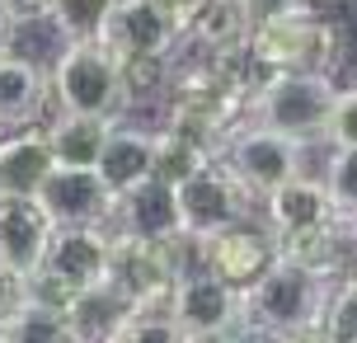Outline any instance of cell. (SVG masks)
I'll return each mask as SVG.
<instances>
[{
	"mask_svg": "<svg viewBox=\"0 0 357 343\" xmlns=\"http://www.w3.org/2000/svg\"><path fill=\"white\" fill-rule=\"evenodd\" d=\"M329 282H334V277L315 273L310 264L291 259V254H278L250 287L240 291L245 329H250L254 339H282V334L320 325Z\"/></svg>",
	"mask_w": 357,
	"mask_h": 343,
	"instance_id": "cell-1",
	"label": "cell"
},
{
	"mask_svg": "<svg viewBox=\"0 0 357 343\" xmlns=\"http://www.w3.org/2000/svg\"><path fill=\"white\" fill-rule=\"evenodd\" d=\"M47 80H52L56 113H85V118H104V123L132 118L127 71L99 38L94 43H66V52L52 61Z\"/></svg>",
	"mask_w": 357,
	"mask_h": 343,
	"instance_id": "cell-2",
	"label": "cell"
},
{
	"mask_svg": "<svg viewBox=\"0 0 357 343\" xmlns=\"http://www.w3.org/2000/svg\"><path fill=\"white\" fill-rule=\"evenodd\" d=\"M339 80L334 71H278L264 75V85L250 99V123H264L273 132H282L301 146L324 142V127L339 99Z\"/></svg>",
	"mask_w": 357,
	"mask_h": 343,
	"instance_id": "cell-3",
	"label": "cell"
},
{
	"mask_svg": "<svg viewBox=\"0 0 357 343\" xmlns=\"http://www.w3.org/2000/svg\"><path fill=\"white\" fill-rule=\"evenodd\" d=\"M334 52H339V29L315 5H301V10H287V15L268 19L259 29H250V43H245V56L264 75L334 71Z\"/></svg>",
	"mask_w": 357,
	"mask_h": 343,
	"instance_id": "cell-4",
	"label": "cell"
},
{
	"mask_svg": "<svg viewBox=\"0 0 357 343\" xmlns=\"http://www.w3.org/2000/svg\"><path fill=\"white\" fill-rule=\"evenodd\" d=\"M178 273H183V240H146V235H132V231H113L108 287L132 310L169 306Z\"/></svg>",
	"mask_w": 357,
	"mask_h": 343,
	"instance_id": "cell-5",
	"label": "cell"
},
{
	"mask_svg": "<svg viewBox=\"0 0 357 343\" xmlns=\"http://www.w3.org/2000/svg\"><path fill=\"white\" fill-rule=\"evenodd\" d=\"M108 245H113V226H56L29 291L52 306H66L71 296L108 282Z\"/></svg>",
	"mask_w": 357,
	"mask_h": 343,
	"instance_id": "cell-6",
	"label": "cell"
},
{
	"mask_svg": "<svg viewBox=\"0 0 357 343\" xmlns=\"http://www.w3.org/2000/svg\"><path fill=\"white\" fill-rule=\"evenodd\" d=\"M250 193L240 188V179H235L231 169L221 160L202 165V169H193L188 179L174 183V207H178V240L183 245H207V240H216L221 231H231V226H240V221H250Z\"/></svg>",
	"mask_w": 357,
	"mask_h": 343,
	"instance_id": "cell-7",
	"label": "cell"
},
{
	"mask_svg": "<svg viewBox=\"0 0 357 343\" xmlns=\"http://www.w3.org/2000/svg\"><path fill=\"white\" fill-rule=\"evenodd\" d=\"M305 151L310 146H301V142H291V137H282V132H273V127L245 118L240 127H231V137L221 146V165L240 179V188L254 202H264L278 183L296 179L305 169Z\"/></svg>",
	"mask_w": 357,
	"mask_h": 343,
	"instance_id": "cell-8",
	"label": "cell"
},
{
	"mask_svg": "<svg viewBox=\"0 0 357 343\" xmlns=\"http://www.w3.org/2000/svg\"><path fill=\"white\" fill-rule=\"evenodd\" d=\"M99 43L123 66H137V61H165V56H174L178 43H183V29H178V19L165 10L160 0H118L113 15L104 19Z\"/></svg>",
	"mask_w": 357,
	"mask_h": 343,
	"instance_id": "cell-9",
	"label": "cell"
},
{
	"mask_svg": "<svg viewBox=\"0 0 357 343\" xmlns=\"http://www.w3.org/2000/svg\"><path fill=\"white\" fill-rule=\"evenodd\" d=\"M339 221H348V217H339V207L329 198L324 179L320 174H305V169L296 179L278 183L264 198V226L278 235V250L301 245V240H315V235L334 231Z\"/></svg>",
	"mask_w": 357,
	"mask_h": 343,
	"instance_id": "cell-10",
	"label": "cell"
},
{
	"mask_svg": "<svg viewBox=\"0 0 357 343\" xmlns=\"http://www.w3.org/2000/svg\"><path fill=\"white\" fill-rule=\"evenodd\" d=\"M169 315L183 334H216V329H240V287L221 282L212 268L202 264H183L174 291H169Z\"/></svg>",
	"mask_w": 357,
	"mask_h": 343,
	"instance_id": "cell-11",
	"label": "cell"
},
{
	"mask_svg": "<svg viewBox=\"0 0 357 343\" xmlns=\"http://www.w3.org/2000/svg\"><path fill=\"white\" fill-rule=\"evenodd\" d=\"M38 202L47 207L52 226H113L118 198L108 193L99 169H66L52 165V174L38 188Z\"/></svg>",
	"mask_w": 357,
	"mask_h": 343,
	"instance_id": "cell-12",
	"label": "cell"
},
{
	"mask_svg": "<svg viewBox=\"0 0 357 343\" xmlns=\"http://www.w3.org/2000/svg\"><path fill=\"white\" fill-rule=\"evenodd\" d=\"M52 217L38 198H0V273L33 282L52 245Z\"/></svg>",
	"mask_w": 357,
	"mask_h": 343,
	"instance_id": "cell-13",
	"label": "cell"
},
{
	"mask_svg": "<svg viewBox=\"0 0 357 343\" xmlns=\"http://www.w3.org/2000/svg\"><path fill=\"white\" fill-rule=\"evenodd\" d=\"M278 235L268 231L264 221H240V226H231V231H221L216 240H207V245H197V264L202 268H212L221 282H231V287H250L254 277L278 259Z\"/></svg>",
	"mask_w": 357,
	"mask_h": 343,
	"instance_id": "cell-14",
	"label": "cell"
},
{
	"mask_svg": "<svg viewBox=\"0 0 357 343\" xmlns=\"http://www.w3.org/2000/svg\"><path fill=\"white\" fill-rule=\"evenodd\" d=\"M52 109V80L47 71L19 52H0V132L38 127Z\"/></svg>",
	"mask_w": 357,
	"mask_h": 343,
	"instance_id": "cell-15",
	"label": "cell"
},
{
	"mask_svg": "<svg viewBox=\"0 0 357 343\" xmlns=\"http://www.w3.org/2000/svg\"><path fill=\"white\" fill-rule=\"evenodd\" d=\"M94 169H99V179L108 183L113 198H123L132 188H142L146 179H155V127H142L132 118L113 123Z\"/></svg>",
	"mask_w": 357,
	"mask_h": 343,
	"instance_id": "cell-16",
	"label": "cell"
},
{
	"mask_svg": "<svg viewBox=\"0 0 357 343\" xmlns=\"http://www.w3.org/2000/svg\"><path fill=\"white\" fill-rule=\"evenodd\" d=\"M52 165L56 160H52L43 123L19 127V132H0V198H38Z\"/></svg>",
	"mask_w": 357,
	"mask_h": 343,
	"instance_id": "cell-17",
	"label": "cell"
},
{
	"mask_svg": "<svg viewBox=\"0 0 357 343\" xmlns=\"http://www.w3.org/2000/svg\"><path fill=\"white\" fill-rule=\"evenodd\" d=\"M113 231H132V235H146V240H178L174 183L146 179L142 188L123 193L118 212H113Z\"/></svg>",
	"mask_w": 357,
	"mask_h": 343,
	"instance_id": "cell-18",
	"label": "cell"
},
{
	"mask_svg": "<svg viewBox=\"0 0 357 343\" xmlns=\"http://www.w3.org/2000/svg\"><path fill=\"white\" fill-rule=\"evenodd\" d=\"M61 315H66V334H71L75 343H113L118 329L127 325L132 306H127L108 282H99V287L71 296V301L61 306Z\"/></svg>",
	"mask_w": 357,
	"mask_h": 343,
	"instance_id": "cell-19",
	"label": "cell"
},
{
	"mask_svg": "<svg viewBox=\"0 0 357 343\" xmlns=\"http://www.w3.org/2000/svg\"><path fill=\"white\" fill-rule=\"evenodd\" d=\"M43 132H47V146H52L56 165H66V169H94L99 155H104V142H108V132H113V123L85 118V113H52L43 123Z\"/></svg>",
	"mask_w": 357,
	"mask_h": 343,
	"instance_id": "cell-20",
	"label": "cell"
},
{
	"mask_svg": "<svg viewBox=\"0 0 357 343\" xmlns=\"http://www.w3.org/2000/svg\"><path fill=\"white\" fill-rule=\"evenodd\" d=\"M183 43H193L202 56H240L250 43V19L240 0H207L183 29Z\"/></svg>",
	"mask_w": 357,
	"mask_h": 343,
	"instance_id": "cell-21",
	"label": "cell"
},
{
	"mask_svg": "<svg viewBox=\"0 0 357 343\" xmlns=\"http://www.w3.org/2000/svg\"><path fill=\"white\" fill-rule=\"evenodd\" d=\"M66 315L61 306L43 301V296H24L5 320H0V343H66Z\"/></svg>",
	"mask_w": 357,
	"mask_h": 343,
	"instance_id": "cell-22",
	"label": "cell"
},
{
	"mask_svg": "<svg viewBox=\"0 0 357 343\" xmlns=\"http://www.w3.org/2000/svg\"><path fill=\"white\" fill-rule=\"evenodd\" d=\"M221 160L212 146H202L197 137H188V132H178V127H155V179L165 183H178L188 179L193 169H202V165Z\"/></svg>",
	"mask_w": 357,
	"mask_h": 343,
	"instance_id": "cell-23",
	"label": "cell"
},
{
	"mask_svg": "<svg viewBox=\"0 0 357 343\" xmlns=\"http://www.w3.org/2000/svg\"><path fill=\"white\" fill-rule=\"evenodd\" d=\"M320 329L329 343H357V259L329 282Z\"/></svg>",
	"mask_w": 357,
	"mask_h": 343,
	"instance_id": "cell-24",
	"label": "cell"
},
{
	"mask_svg": "<svg viewBox=\"0 0 357 343\" xmlns=\"http://www.w3.org/2000/svg\"><path fill=\"white\" fill-rule=\"evenodd\" d=\"M113 5L118 0H52V24L66 33V43H94Z\"/></svg>",
	"mask_w": 357,
	"mask_h": 343,
	"instance_id": "cell-25",
	"label": "cell"
},
{
	"mask_svg": "<svg viewBox=\"0 0 357 343\" xmlns=\"http://www.w3.org/2000/svg\"><path fill=\"white\" fill-rule=\"evenodd\" d=\"M320 179H324V188H329L334 207H339V217L357 221V151H339V146H329Z\"/></svg>",
	"mask_w": 357,
	"mask_h": 343,
	"instance_id": "cell-26",
	"label": "cell"
},
{
	"mask_svg": "<svg viewBox=\"0 0 357 343\" xmlns=\"http://www.w3.org/2000/svg\"><path fill=\"white\" fill-rule=\"evenodd\" d=\"M113 343H183V329L174 325L169 306H151V310H132Z\"/></svg>",
	"mask_w": 357,
	"mask_h": 343,
	"instance_id": "cell-27",
	"label": "cell"
},
{
	"mask_svg": "<svg viewBox=\"0 0 357 343\" xmlns=\"http://www.w3.org/2000/svg\"><path fill=\"white\" fill-rule=\"evenodd\" d=\"M324 146H339V151H357V85L339 90L329 127H324Z\"/></svg>",
	"mask_w": 357,
	"mask_h": 343,
	"instance_id": "cell-28",
	"label": "cell"
},
{
	"mask_svg": "<svg viewBox=\"0 0 357 343\" xmlns=\"http://www.w3.org/2000/svg\"><path fill=\"white\" fill-rule=\"evenodd\" d=\"M301 5H310V0H240V10H245V19H250V29H259V24H268V19L287 15V10H301Z\"/></svg>",
	"mask_w": 357,
	"mask_h": 343,
	"instance_id": "cell-29",
	"label": "cell"
},
{
	"mask_svg": "<svg viewBox=\"0 0 357 343\" xmlns=\"http://www.w3.org/2000/svg\"><path fill=\"white\" fill-rule=\"evenodd\" d=\"M0 10L15 19V24H29V19H47L52 15V0H0Z\"/></svg>",
	"mask_w": 357,
	"mask_h": 343,
	"instance_id": "cell-30",
	"label": "cell"
},
{
	"mask_svg": "<svg viewBox=\"0 0 357 343\" xmlns=\"http://www.w3.org/2000/svg\"><path fill=\"white\" fill-rule=\"evenodd\" d=\"M183 343H254V334L240 325V329H216V334H183Z\"/></svg>",
	"mask_w": 357,
	"mask_h": 343,
	"instance_id": "cell-31",
	"label": "cell"
},
{
	"mask_svg": "<svg viewBox=\"0 0 357 343\" xmlns=\"http://www.w3.org/2000/svg\"><path fill=\"white\" fill-rule=\"evenodd\" d=\"M160 5L178 19V29H188V24H193V15L202 10V5H207V0H160Z\"/></svg>",
	"mask_w": 357,
	"mask_h": 343,
	"instance_id": "cell-32",
	"label": "cell"
},
{
	"mask_svg": "<svg viewBox=\"0 0 357 343\" xmlns=\"http://www.w3.org/2000/svg\"><path fill=\"white\" fill-rule=\"evenodd\" d=\"M268 343H329V339H324L320 325H310V329H296V334H282V339H268Z\"/></svg>",
	"mask_w": 357,
	"mask_h": 343,
	"instance_id": "cell-33",
	"label": "cell"
},
{
	"mask_svg": "<svg viewBox=\"0 0 357 343\" xmlns=\"http://www.w3.org/2000/svg\"><path fill=\"white\" fill-rule=\"evenodd\" d=\"M10 33H15V19H10L5 10H0V52L10 47Z\"/></svg>",
	"mask_w": 357,
	"mask_h": 343,
	"instance_id": "cell-34",
	"label": "cell"
},
{
	"mask_svg": "<svg viewBox=\"0 0 357 343\" xmlns=\"http://www.w3.org/2000/svg\"><path fill=\"white\" fill-rule=\"evenodd\" d=\"M66 343H75V339H66Z\"/></svg>",
	"mask_w": 357,
	"mask_h": 343,
	"instance_id": "cell-35",
	"label": "cell"
}]
</instances>
